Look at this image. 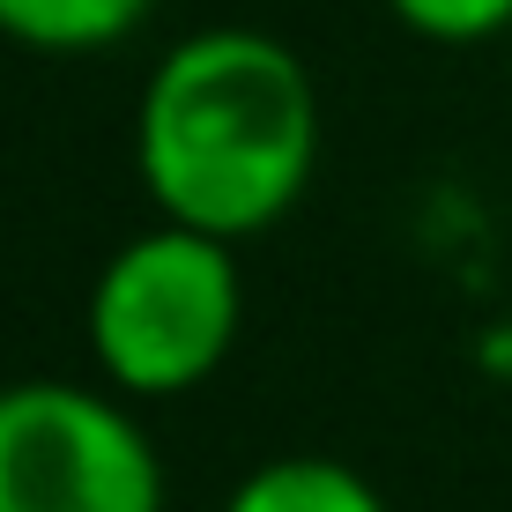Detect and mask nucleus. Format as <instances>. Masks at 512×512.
Here are the masks:
<instances>
[{
    "instance_id": "3",
    "label": "nucleus",
    "mask_w": 512,
    "mask_h": 512,
    "mask_svg": "<svg viewBox=\"0 0 512 512\" xmlns=\"http://www.w3.org/2000/svg\"><path fill=\"white\" fill-rule=\"evenodd\" d=\"M134 409L104 379H8L0 512H164V453Z\"/></svg>"
},
{
    "instance_id": "6",
    "label": "nucleus",
    "mask_w": 512,
    "mask_h": 512,
    "mask_svg": "<svg viewBox=\"0 0 512 512\" xmlns=\"http://www.w3.org/2000/svg\"><path fill=\"white\" fill-rule=\"evenodd\" d=\"M386 15L423 45H490L512 30V0H386Z\"/></svg>"
},
{
    "instance_id": "5",
    "label": "nucleus",
    "mask_w": 512,
    "mask_h": 512,
    "mask_svg": "<svg viewBox=\"0 0 512 512\" xmlns=\"http://www.w3.org/2000/svg\"><path fill=\"white\" fill-rule=\"evenodd\" d=\"M156 0H0V38L38 60H90L127 45Z\"/></svg>"
},
{
    "instance_id": "4",
    "label": "nucleus",
    "mask_w": 512,
    "mask_h": 512,
    "mask_svg": "<svg viewBox=\"0 0 512 512\" xmlns=\"http://www.w3.org/2000/svg\"><path fill=\"white\" fill-rule=\"evenodd\" d=\"M223 512H394L379 498V483L349 461L327 453H275V461L245 468L231 483Z\"/></svg>"
},
{
    "instance_id": "2",
    "label": "nucleus",
    "mask_w": 512,
    "mask_h": 512,
    "mask_svg": "<svg viewBox=\"0 0 512 512\" xmlns=\"http://www.w3.org/2000/svg\"><path fill=\"white\" fill-rule=\"evenodd\" d=\"M97 379L127 401H179L231 364L245 334L238 245L156 216L104 253L82 305Z\"/></svg>"
},
{
    "instance_id": "1",
    "label": "nucleus",
    "mask_w": 512,
    "mask_h": 512,
    "mask_svg": "<svg viewBox=\"0 0 512 512\" xmlns=\"http://www.w3.org/2000/svg\"><path fill=\"white\" fill-rule=\"evenodd\" d=\"M320 149V82L297 45L253 23L186 30L134 97V179L149 208L231 245L297 216Z\"/></svg>"
}]
</instances>
